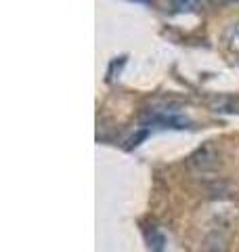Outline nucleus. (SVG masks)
<instances>
[{
	"instance_id": "f257e3e1",
	"label": "nucleus",
	"mask_w": 239,
	"mask_h": 252,
	"mask_svg": "<svg viewBox=\"0 0 239 252\" xmlns=\"http://www.w3.org/2000/svg\"><path fill=\"white\" fill-rule=\"evenodd\" d=\"M170 2H172V9L177 13H187V11L197 9L199 0H170Z\"/></svg>"
},
{
	"instance_id": "f03ea898",
	"label": "nucleus",
	"mask_w": 239,
	"mask_h": 252,
	"mask_svg": "<svg viewBox=\"0 0 239 252\" xmlns=\"http://www.w3.org/2000/svg\"><path fill=\"white\" fill-rule=\"evenodd\" d=\"M229 46L239 53V21L235 23L233 30H231V34H229Z\"/></svg>"
}]
</instances>
